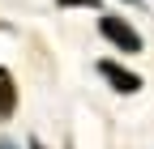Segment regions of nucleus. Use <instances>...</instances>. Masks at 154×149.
Returning <instances> with one entry per match:
<instances>
[{"label":"nucleus","mask_w":154,"mask_h":149,"mask_svg":"<svg viewBox=\"0 0 154 149\" xmlns=\"http://www.w3.org/2000/svg\"><path fill=\"white\" fill-rule=\"evenodd\" d=\"M99 34H103L111 47H120L124 55H137V51H146V47H141V34L133 30L124 17H116V13H103V17H99Z\"/></svg>","instance_id":"obj_1"},{"label":"nucleus","mask_w":154,"mask_h":149,"mask_svg":"<svg viewBox=\"0 0 154 149\" xmlns=\"http://www.w3.org/2000/svg\"><path fill=\"white\" fill-rule=\"evenodd\" d=\"M99 77H107V85L120 89V94H137V89H141V77L128 72V68H120L116 60H99Z\"/></svg>","instance_id":"obj_2"},{"label":"nucleus","mask_w":154,"mask_h":149,"mask_svg":"<svg viewBox=\"0 0 154 149\" xmlns=\"http://www.w3.org/2000/svg\"><path fill=\"white\" fill-rule=\"evenodd\" d=\"M17 111V85H13V72L0 68V124Z\"/></svg>","instance_id":"obj_3"},{"label":"nucleus","mask_w":154,"mask_h":149,"mask_svg":"<svg viewBox=\"0 0 154 149\" xmlns=\"http://www.w3.org/2000/svg\"><path fill=\"white\" fill-rule=\"evenodd\" d=\"M56 4H64V9H77V4H82V9H94L99 0H56Z\"/></svg>","instance_id":"obj_4"},{"label":"nucleus","mask_w":154,"mask_h":149,"mask_svg":"<svg viewBox=\"0 0 154 149\" xmlns=\"http://www.w3.org/2000/svg\"><path fill=\"white\" fill-rule=\"evenodd\" d=\"M26 149H47V145H43V141H30V145H26Z\"/></svg>","instance_id":"obj_5"},{"label":"nucleus","mask_w":154,"mask_h":149,"mask_svg":"<svg viewBox=\"0 0 154 149\" xmlns=\"http://www.w3.org/2000/svg\"><path fill=\"white\" fill-rule=\"evenodd\" d=\"M0 149H17V145H9V141H0Z\"/></svg>","instance_id":"obj_6"},{"label":"nucleus","mask_w":154,"mask_h":149,"mask_svg":"<svg viewBox=\"0 0 154 149\" xmlns=\"http://www.w3.org/2000/svg\"><path fill=\"white\" fill-rule=\"evenodd\" d=\"M128 4H133V0H128Z\"/></svg>","instance_id":"obj_7"}]
</instances>
